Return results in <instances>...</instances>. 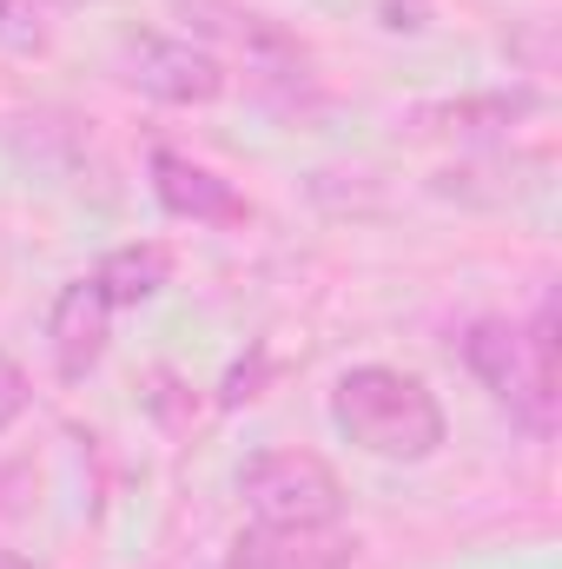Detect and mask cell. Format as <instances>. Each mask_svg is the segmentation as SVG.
<instances>
[{"label":"cell","mask_w":562,"mask_h":569,"mask_svg":"<svg viewBox=\"0 0 562 569\" xmlns=\"http://www.w3.org/2000/svg\"><path fill=\"white\" fill-rule=\"evenodd\" d=\"M93 284L113 298V311H120V305H145V298H159V291L172 284V252H165L159 239L113 246V252L93 266Z\"/></svg>","instance_id":"cell-9"},{"label":"cell","mask_w":562,"mask_h":569,"mask_svg":"<svg viewBox=\"0 0 562 569\" xmlns=\"http://www.w3.org/2000/svg\"><path fill=\"white\" fill-rule=\"evenodd\" d=\"M145 172H152V199L172 219H192V226H245L252 219V206L232 192V179H219L212 166H199V159H185L172 146H152Z\"/></svg>","instance_id":"cell-7"},{"label":"cell","mask_w":562,"mask_h":569,"mask_svg":"<svg viewBox=\"0 0 562 569\" xmlns=\"http://www.w3.org/2000/svg\"><path fill=\"white\" fill-rule=\"evenodd\" d=\"M331 425L351 450L378 463H430L450 437L436 391L404 365H351L331 385Z\"/></svg>","instance_id":"cell-1"},{"label":"cell","mask_w":562,"mask_h":569,"mask_svg":"<svg viewBox=\"0 0 562 569\" xmlns=\"http://www.w3.org/2000/svg\"><path fill=\"white\" fill-rule=\"evenodd\" d=\"M107 338H113V298L87 272V279L67 284L53 298V311H47V351H53L60 385H87L100 371V358H107Z\"/></svg>","instance_id":"cell-6"},{"label":"cell","mask_w":562,"mask_h":569,"mask_svg":"<svg viewBox=\"0 0 562 569\" xmlns=\"http://www.w3.org/2000/svg\"><path fill=\"white\" fill-rule=\"evenodd\" d=\"M456 358H463V371H470L496 405H510L536 437H550V425H556V398L536 385L530 351H523V331H516L510 318H470L463 338H456Z\"/></svg>","instance_id":"cell-4"},{"label":"cell","mask_w":562,"mask_h":569,"mask_svg":"<svg viewBox=\"0 0 562 569\" xmlns=\"http://www.w3.org/2000/svg\"><path fill=\"white\" fill-rule=\"evenodd\" d=\"M27 398H33V385H27L20 358H7V351H0V430H7L13 418H20V411H27Z\"/></svg>","instance_id":"cell-11"},{"label":"cell","mask_w":562,"mask_h":569,"mask_svg":"<svg viewBox=\"0 0 562 569\" xmlns=\"http://www.w3.org/2000/svg\"><path fill=\"white\" fill-rule=\"evenodd\" d=\"M0 47H7V53H47L40 0H0Z\"/></svg>","instance_id":"cell-10"},{"label":"cell","mask_w":562,"mask_h":569,"mask_svg":"<svg viewBox=\"0 0 562 569\" xmlns=\"http://www.w3.org/2000/svg\"><path fill=\"white\" fill-rule=\"evenodd\" d=\"M358 537L344 523H245L225 569H351Z\"/></svg>","instance_id":"cell-5"},{"label":"cell","mask_w":562,"mask_h":569,"mask_svg":"<svg viewBox=\"0 0 562 569\" xmlns=\"http://www.w3.org/2000/svg\"><path fill=\"white\" fill-rule=\"evenodd\" d=\"M120 80L159 107H212L232 87L225 53H212L205 40H179V33H127L120 40Z\"/></svg>","instance_id":"cell-3"},{"label":"cell","mask_w":562,"mask_h":569,"mask_svg":"<svg viewBox=\"0 0 562 569\" xmlns=\"http://www.w3.org/2000/svg\"><path fill=\"white\" fill-rule=\"evenodd\" d=\"M0 569H33V563H27L20 550H0Z\"/></svg>","instance_id":"cell-12"},{"label":"cell","mask_w":562,"mask_h":569,"mask_svg":"<svg viewBox=\"0 0 562 569\" xmlns=\"http://www.w3.org/2000/svg\"><path fill=\"white\" fill-rule=\"evenodd\" d=\"M239 497L252 510V523H338L344 517V483L318 450H259L239 463Z\"/></svg>","instance_id":"cell-2"},{"label":"cell","mask_w":562,"mask_h":569,"mask_svg":"<svg viewBox=\"0 0 562 569\" xmlns=\"http://www.w3.org/2000/svg\"><path fill=\"white\" fill-rule=\"evenodd\" d=\"M185 7V20L205 33V40H225L232 53H245V67H259V73H298L304 67V47L284 33L279 20H265V13H252V7H239V0H179Z\"/></svg>","instance_id":"cell-8"}]
</instances>
